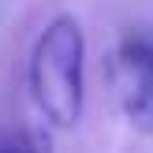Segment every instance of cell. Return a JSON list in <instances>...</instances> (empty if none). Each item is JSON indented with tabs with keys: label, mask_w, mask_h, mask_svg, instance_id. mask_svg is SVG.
Returning <instances> with one entry per match:
<instances>
[{
	"label": "cell",
	"mask_w": 153,
	"mask_h": 153,
	"mask_svg": "<svg viewBox=\"0 0 153 153\" xmlns=\"http://www.w3.org/2000/svg\"><path fill=\"white\" fill-rule=\"evenodd\" d=\"M86 34L75 15H56L45 22L30 49L26 82L34 105L52 127L75 131L86 105Z\"/></svg>",
	"instance_id": "6da1fadb"
},
{
	"label": "cell",
	"mask_w": 153,
	"mask_h": 153,
	"mask_svg": "<svg viewBox=\"0 0 153 153\" xmlns=\"http://www.w3.org/2000/svg\"><path fill=\"white\" fill-rule=\"evenodd\" d=\"M108 86L127 123L153 134V45L127 37L108 56Z\"/></svg>",
	"instance_id": "7a4b0ae2"
},
{
	"label": "cell",
	"mask_w": 153,
	"mask_h": 153,
	"mask_svg": "<svg viewBox=\"0 0 153 153\" xmlns=\"http://www.w3.org/2000/svg\"><path fill=\"white\" fill-rule=\"evenodd\" d=\"M0 149H4V142H0Z\"/></svg>",
	"instance_id": "3957f363"
}]
</instances>
